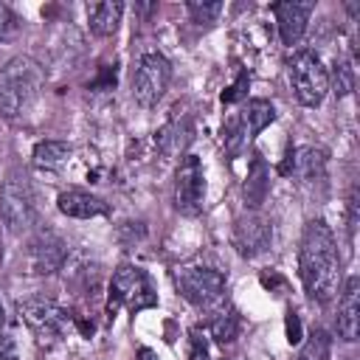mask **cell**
<instances>
[{"label": "cell", "instance_id": "cell-1", "mask_svg": "<svg viewBox=\"0 0 360 360\" xmlns=\"http://www.w3.org/2000/svg\"><path fill=\"white\" fill-rule=\"evenodd\" d=\"M298 276L312 301L329 304L340 284V256L335 233L323 219H309L301 233L298 250Z\"/></svg>", "mask_w": 360, "mask_h": 360}, {"label": "cell", "instance_id": "cell-2", "mask_svg": "<svg viewBox=\"0 0 360 360\" xmlns=\"http://www.w3.org/2000/svg\"><path fill=\"white\" fill-rule=\"evenodd\" d=\"M45 73L37 59L31 56H14L0 68V115L3 118H20L28 112V107L37 101L42 90Z\"/></svg>", "mask_w": 360, "mask_h": 360}, {"label": "cell", "instance_id": "cell-3", "mask_svg": "<svg viewBox=\"0 0 360 360\" xmlns=\"http://www.w3.org/2000/svg\"><path fill=\"white\" fill-rule=\"evenodd\" d=\"M0 219L11 233H22L37 222V197L22 169L8 172L0 183Z\"/></svg>", "mask_w": 360, "mask_h": 360}, {"label": "cell", "instance_id": "cell-4", "mask_svg": "<svg viewBox=\"0 0 360 360\" xmlns=\"http://www.w3.org/2000/svg\"><path fill=\"white\" fill-rule=\"evenodd\" d=\"M127 307L129 312H141L149 307H158V295L149 284V276L138 264H121L112 273L110 295H107V315L115 318V312Z\"/></svg>", "mask_w": 360, "mask_h": 360}, {"label": "cell", "instance_id": "cell-5", "mask_svg": "<svg viewBox=\"0 0 360 360\" xmlns=\"http://www.w3.org/2000/svg\"><path fill=\"white\" fill-rule=\"evenodd\" d=\"M290 82L295 98L304 107H318L329 90V70L315 51H298L290 59Z\"/></svg>", "mask_w": 360, "mask_h": 360}, {"label": "cell", "instance_id": "cell-6", "mask_svg": "<svg viewBox=\"0 0 360 360\" xmlns=\"http://www.w3.org/2000/svg\"><path fill=\"white\" fill-rule=\"evenodd\" d=\"M177 292L194 307H211L225 292V276L208 264H180L174 270Z\"/></svg>", "mask_w": 360, "mask_h": 360}, {"label": "cell", "instance_id": "cell-7", "mask_svg": "<svg viewBox=\"0 0 360 360\" xmlns=\"http://www.w3.org/2000/svg\"><path fill=\"white\" fill-rule=\"evenodd\" d=\"M172 82V62L163 53H143L132 76V98L141 107H155Z\"/></svg>", "mask_w": 360, "mask_h": 360}, {"label": "cell", "instance_id": "cell-8", "mask_svg": "<svg viewBox=\"0 0 360 360\" xmlns=\"http://www.w3.org/2000/svg\"><path fill=\"white\" fill-rule=\"evenodd\" d=\"M205 202V172L197 155H183L174 174V208L186 217H197Z\"/></svg>", "mask_w": 360, "mask_h": 360}, {"label": "cell", "instance_id": "cell-9", "mask_svg": "<svg viewBox=\"0 0 360 360\" xmlns=\"http://www.w3.org/2000/svg\"><path fill=\"white\" fill-rule=\"evenodd\" d=\"M17 312L25 321V326L39 338H59L73 321L70 312L51 298H22L17 301Z\"/></svg>", "mask_w": 360, "mask_h": 360}, {"label": "cell", "instance_id": "cell-10", "mask_svg": "<svg viewBox=\"0 0 360 360\" xmlns=\"http://www.w3.org/2000/svg\"><path fill=\"white\" fill-rule=\"evenodd\" d=\"M276 121V107L267 101V98H250L242 112L228 124L225 129V141H228V149L236 152L239 146H245L250 138H256L264 127H270Z\"/></svg>", "mask_w": 360, "mask_h": 360}, {"label": "cell", "instance_id": "cell-11", "mask_svg": "<svg viewBox=\"0 0 360 360\" xmlns=\"http://www.w3.org/2000/svg\"><path fill=\"white\" fill-rule=\"evenodd\" d=\"M270 236H273L270 222L256 211H248L233 222V245L245 259L264 253L270 248Z\"/></svg>", "mask_w": 360, "mask_h": 360}, {"label": "cell", "instance_id": "cell-12", "mask_svg": "<svg viewBox=\"0 0 360 360\" xmlns=\"http://www.w3.org/2000/svg\"><path fill=\"white\" fill-rule=\"evenodd\" d=\"M65 256H68V245L51 231H39L28 242V270L31 273H53L62 267Z\"/></svg>", "mask_w": 360, "mask_h": 360}, {"label": "cell", "instance_id": "cell-13", "mask_svg": "<svg viewBox=\"0 0 360 360\" xmlns=\"http://www.w3.org/2000/svg\"><path fill=\"white\" fill-rule=\"evenodd\" d=\"M270 8L276 14L281 42L290 45V48L298 45V39L304 37L307 22H309V17L315 11V3H295V0H290V3H273Z\"/></svg>", "mask_w": 360, "mask_h": 360}, {"label": "cell", "instance_id": "cell-14", "mask_svg": "<svg viewBox=\"0 0 360 360\" xmlns=\"http://www.w3.org/2000/svg\"><path fill=\"white\" fill-rule=\"evenodd\" d=\"M357 332H360V278L352 276L338 304V335L352 343L357 340Z\"/></svg>", "mask_w": 360, "mask_h": 360}, {"label": "cell", "instance_id": "cell-15", "mask_svg": "<svg viewBox=\"0 0 360 360\" xmlns=\"http://www.w3.org/2000/svg\"><path fill=\"white\" fill-rule=\"evenodd\" d=\"M56 208L65 214V217H73V219H90V217H101L110 211V205L90 194V191H79V188H70V191H62L56 197Z\"/></svg>", "mask_w": 360, "mask_h": 360}, {"label": "cell", "instance_id": "cell-16", "mask_svg": "<svg viewBox=\"0 0 360 360\" xmlns=\"http://www.w3.org/2000/svg\"><path fill=\"white\" fill-rule=\"evenodd\" d=\"M304 183H321L326 177V152L315 146H301L292 152V169Z\"/></svg>", "mask_w": 360, "mask_h": 360}, {"label": "cell", "instance_id": "cell-17", "mask_svg": "<svg viewBox=\"0 0 360 360\" xmlns=\"http://www.w3.org/2000/svg\"><path fill=\"white\" fill-rule=\"evenodd\" d=\"M121 14H124V3H118V0H104V3L87 6L90 31H93L96 37H112V34L118 31Z\"/></svg>", "mask_w": 360, "mask_h": 360}, {"label": "cell", "instance_id": "cell-18", "mask_svg": "<svg viewBox=\"0 0 360 360\" xmlns=\"http://www.w3.org/2000/svg\"><path fill=\"white\" fill-rule=\"evenodd\" d=\"M70 155H73V146L65 141H39L31 152V163L42 172H59V169H65Z\"/></svg>", "mask_w": 360, "mask_h": 360}, {"label": "cell", "instance_id": "cell-19", "mask_svg": "<svg viewBox=\"0 0 360 360\" xmlns=\"http://www.w3.org/2000/svg\"><path fill=\"white\" fill-rule=\"evenodd\" d=\"M270 191V174H267V166L262 158H253L250 169H248V180H245V202L250 208H259L264 202Z\"/></svg>", "mask_w": 360, "mask_h": 360}, {"label": "cell", "instance_id": "cell-20", "mask_svg": "<svg viewBox=\"0 0 360 360\" xmlns=\"http://www.w3.org/2000/svg\"><path fill=\"white\" fill-rule=\"evenodd\" d=\"M188 141H191V127H188V124L180 127L174 118H172V121L158 132V138H155L160 155H166V158H177V155L186 149Z\"/></svg>", "mask_w": 360, "mask_h": 360}, {"label": "cell", "instance_id": "cell-21", "mask_svg": "<svg viewBox=\"0 0 360 360\" xmlns=\"http://www.w3.org/2000/svg\"><path fill=\"white\" fill-rule=\"evenodd\" d=\"M329 354H332V338H329L326 329L318 326V329L309 332L307 343L301 346L298 360H329Z\"/></svg>", "mask_w": 360, "mask_h": 360}, {"label": "cell", "instance_id": "cell-22", "mask_svg": "<svg viewBox=\"0 0 360 360\" xmlns=\"http://www.w3.org/2000/svg\"><path fill=\"white\" fill-rule=\"evenodd\" d=\"M211 335H214L219 343L236 340V335H239V315H236L233 309H222L219 315H214V321H211Z\"/></svg>", "mask_w": 360, "mask_h": 360}, {"label": "cell", "instance_id": "cell-23", "mask_svg": "<svg viewBox=\"0 0 360 360\" xmlns=\"http://www.w3.org/2000/svg\"><path fill=\"white\" fill-rule=\"evenodd\" d=\"M219 11H222V3H200V0H191L188 3V14L194 17V22H214L217 17H219Z\"/></svg>", "mask_w": 360, "mask_h": 360}, {"label": "cell", "instance_id": "cell-24", "mask_svg": "<svg viewBox=\"0 0 360 360\" xmlns=\"http://www.w3.org/2000/svg\"><path fill=\"white\" fill-rule=\"evenodd\" d=\"M352 90H354V70H352L349 62H338V68H335V93L346 96Z\"/></svg>", "mask_w": 360, "mask_h": 360}, {"label": "cell", "instance_id": "cell-25", "mask_svg": "<svg viewBox=\"0 0 360 360\" xmlns=\"http://www.w3.org/2000/svg\"><path fill=\"white\" fill-rule=\"evenodd\" d=\"M248 84H250V76H248V73H239V79H236V82H233L228 90H222V101H225V104H233V101L245 98Z\"/></svg>", "mask_w": 360, "mask_h": 360}, {"label": "cell", "instance_id": "cell-26", "mask_svg": "<svg viewBox=\"0 0 360 360\" xmlns=\"http://www.w3.org/2000/svg\"><path fill=\"white\" fill-rule=\"evenodd\" d=\"M188 360H211V349H208L205 335L191 332V349H188Z\"/></svg>", "mask_w": 360, "mask_h": 360}, {"label": "cell", "instance_id": "cell-27", "mask_svg": "<svg viewBox=\"0 0 360 360\" xmlns=\"http://www.w3.org/2000/svg\"><path fill=\"white\" fill-rule=\"evenodd\" d=\"M0 360H17V343L11 335L0 332Z\"/></svg>", "mask_w": 360, "mask_h": 360}, {"label": "cell", "instance_id": "cell-28", "mask_svg": "<svg viewBox=\"0 0 360 360\" xmlns=\"http://www.w3.org/2000/svg\"><path fill=\"white\" fill-rule=\"evenodd\" d=\"M287 340L290 343H298L301 340V321H298V315L292 309L287 312Z\"/></svg>", "mask_w": 360, "mask_h": 360}, {"label": "cell", "instance_id": "cell-29", "mask_svg": "<svg viewBox=\"0 0 360 360\" xmlns=\"http://www.w3.org/2000/svg\"><path fill=\"white\" fill-rule=\"evenodd\" d=\"M135 360H158V354H155L152 349H146V346H141V349H138V354H135Z\"/></svg>", "mask_w": 360, "mask_h": 360}, {"label": "cell", "instance_id": "cell-30", "mask_svg": "<svg viewBox=\"0 0 360 360\" xmlns=\"http://www.w3.org/2000/svg\"><path fill=\"white\" fill-rule=\"evenodd\" d=\"M3 321H6V315H3V304H0V329H3Z\"/></svg>", "mask_w": 360, "mask_h": 360}]
</instances>
